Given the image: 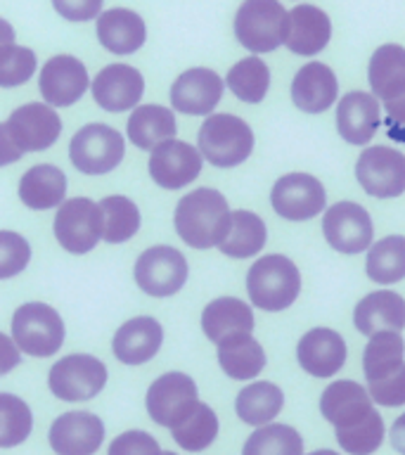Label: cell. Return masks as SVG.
<instances>
[{
	"mask_svg": "<svg viewBox=\"0 0 405 455\" xmlns=\"http://www.w3.org/2000/svg\"><path fill=\"white\" fill-rule=\"evenodd\" d=\"M242 455H304V439L294 427L273 422L244 441Z\"/></svg>",
	"mask_w": 405,
	"mask_h": 455,
	"instance_id": "ab89813d",
	"label": "cell"
},
{
	"mask_svg": "<svg viewBox=\"0 0 405 455\" xmlns=\"http://www.w3.org/2000/svg\"><path fill=\"white\" fill-rule=\"evenodd\" d=\"M287 10L277 0H244L234 14V38L249 52H273L284 45Z\"/></svg>",
	"mask_w": 405,
	"mask_h": 455,
	"instance_id": "5b68a950",
	"label": "cell"
},
{
	"mask_svg": "<svg viewBox=\"0 0 405 455\" xmlns=\"http://www.w3.org/2000/svg\"><path fill=\"white\" fill-rule=\"evenodd\" d=\"M102 209V240L107 244H123L140 230V209L131 197L109 195L98 202Z\"/></svg>",
	"mask_w": 405,
	"mask_h": 455,
	"instance_id": "e575fe53",
	"label": "cell"
},
{
	"mask_svg": "<svg viewBox=\"0 0 405 455\" xmlns=\"http://www.w3.org/2000/svg\"><path fill=\"white\" fill-rule=\"evenodd\" d=\"M187 261L176 247L156 244L145 249L135 261V284L145 294L156 299L173 297L187 283Z\"/></svg>",
	"mask_w": 405,
	"mask_h": 455,
	"instance_id": "30bf717a",
	"label": "cell"
},
{
	"mask_svg": "<svg viewBox=\"0 0 405 455\" xmlns=\"http://www.w3.org/2000/svg\"><path fill=\"white\" fill-rule=\"evenodd\" d=\"M171 436L187 453H202L218 436V418L211 405L199 401L190 418H185L180 425L171 429Z\"/></svg>",
	"mask_w": 405,
	"mask_h": 455,
	"instance_id": "f35d334b",
	"label": "cell"
},
{
	"mask_svg": "<svg viewBox=\"0 0 405 455\" xmlns=\"http://www.w3.org/2000/svg\"><path fill=\"white\" fill-rule=\"evenodd\" d=\"M247 291L256 308L270 313L284 311L297 301L301 291V273L287 256H263L249 268Z\"/></svg>",
	"mask_w": 405,
	"mask_h": 455,
	"instance_id": "7a4b0ae2",
	"label": "cell"
},
{
	"mask_svg": "<svg viewBox=\"0 0 405 455\" xmlns=\"http://www.w3.org/2000/svg\"><path fill=\"white\" fill-rule=\"evenodd\" d=\"M21 363L20 347L14 344L12 337H7L5 332H0V375L12 372Z\"/></svg>",
	"mask_w": 405,
	"mask_h": 455,
	"instance_id": "7dc6e473",
	"label": "cell"
},
{
	"mask_svg": "<svg viewBox=\"0 0 405 455\" xmlns=\"http://www.w3.org/2000/svg\"><path fill=\"white\" fill-rule=\"evenodd\" d=\"M145 92V78L131 64H109L92 78V100L105 112L119 114L133 109Z\"/></svg>",
	"mask_w": 405,
	"mask_h": 455,
	"instance_id": "ffe728a7",
	"label": "cell"
},
{
	"mask_svg": "<svg viewBox=\"0 0 405 455\" xmlns=\"http://www.w3.org/2000/svg\"><path fill=\"white\" fill-rule=\"evenodd\" d=\"M126 140L107 124H88L78 128L69 142V162L85 176H105L123 162Z\"/></svg>",
	"mask_w": 405,
	"mask_h": 455,
	"instance_id": "8992f818",
	"label": "cell"
},
{
	"mask_svg": "<svg viewBox=\"0 0 405 455\" xmlns=\"http://www.w3.org/2000/svg\"><path fill=\"white\" fill-rule=\"evenodd\" d=\"M202 330L213 344H220L234 334H251L254 311L251 306L234 297L213 299L202 311Z\"/></svg>",
	"mask_w": 405,
	"mask_h": 455,
	"instance_id": "83f0119b",
	"label": "cell"
},
{
	"mask_svg": "<svg viewBox=\"0 0 405 455\" xmlns=\"http://www.w3.org/2000/svg\"><path fill=\"white\" fill-rule=\"evenodd\" d=\"M21 156L24 155L14 148V142L10 140V135H7L5 121H3V124H0V166H10V164L20 162Z\"/></svg>",
	"mask_w": 405,
	"mask_h": 455,
	"instance_id": "c3c4849f",
	"label": "cell"
},
{
	"mask_svg": "<svg viewBox=\"0 0 405 455\" xmlns=\"http://www.w3.org/2000/svg\"><path fill=\"white\" fill-rule=\"evenodd\" d=\"M218 365L234 382H247L266 368V351L251 334H234L218 344Z\"/></svg>",
	"mask_w": 405,
	"mask_h": 455,
	"instance_id": "1f68e13d",
	"label": "cell"
},
{
	"mask_svg": "<svg viewBox=\"0 0 405 455\" xmlns=\"http://www.w3.org/2000/svg\"><path fill=\"white\" fill-rule=\"evenodd\" d=\"M199 152L218 169H233L254 152V133L234 114H211L199 128Z\"/></svg>",
	"mask_w": 405,
	"mask_h": 455,
	"instance_id": "3957f363",
	"label": "cell"
},
{
	"mask_svg": "<svg viewBox=\"0 0 405 455\" xmlns=\"http://www.w3.org/2000/svg\"><path fill=\"white\" fill-rule=\"evenodd\" d=\"M391 446L396 448L398 453L405 455V412L401 415V418H396V422H393V427H391Z\"/></svg>",
	"mask_w": 405,
	"mask_h": 455,
	"instance_id": "681fc988",
	"label": "cell"
},
{
	"mask_svg": "<svg viewBox=\"0 0 405 455\" xmlns=\"http://www.w3.org/2000/svg\"><path fill=\"white\" fill-rule=\"evenodd\" d=\"M12 339L24 354L50 358L64 344L62 315L43 301L21 304L12 315Z\"/></svg>",
	"mask_w": 405,
	"mask_h": 455,
	"instance_id": "277c9868",
	"label": "cell"
},
{
	"mask_svg": "<svg viewBox=\"0 0 405 455\" xmlns=\"http://www.w3.org/2000/svg\"><path fill=\"white\" fill-rule=\"evenodd\" d=\"M31 261V244L24 235L0 230V280L20 275Z\"/></svg>",
	"mask_w": 405,
	"mask_h": 455,
	"instance_id": "7bdbcfd3",
	"label": "cell"
},
{
	"mask_svg": "<svg viewBox=\"0 0 405 455\" xmlns=\"http://www.w3.org/2000/svg\"><path fill=\"white\" fill-rule=\"evenodd\" d=\"M107 365L91 354H69L50 368L48 387L55 398L74 403L91 401L105 389Z\"/></svg>",
	"mask_w": 405,
	"mask_h": 455,
	"instance_id": "52a82bcc",
	"label": "cell"
},
{
	"mask_svg": "<svg viewBox=\"0 0 405 455\" xmlns=\"http://www.w3.org/2000/svg\"><path fill=\"white\" fill-rule=\"evenodd\" d=\"M308 455H339V453H334V451H330V448H322V451H313V453Z\"/></svg>",
	"mask_w": 405,
	"mask_h": 455,
	"instance_id": "f5cc1de1",
	"label": "cell"
},
{
	"mask_svg": "<svg viewBox=\"0 0 405 455\" xmlns=\"http://www.w3.org/2000/svg\"><path fill=\"white\" fill-rule=\"evenodd\" d=\"M145 405L156 425L173 429L199 405L197 384L185 372H166L149 384Z\"/></svg>",
	"mask_w": 405,
	"mask_h": 455,
	"instance_id": "9c48e42d",
	"label": "cell"
},
{
	"mask_svg": "<svg viewBox=\"0 0 405 455\" xmlns=\"http://www.w3.org/2000/svg\"><path fill=\"white\" fill-rule=\"evenodd\" d=\"M405 363V341L398 332H379L369 337L362 351V372L368 382L389 375Z\"/></svg>",
	"mask_w": 405,
	"mask_h": 455,
	"instance_id": "8d00e7d4",
	"label": "cell"
},
{
	"mask_svg": "<svg viewBox=\"0 0 405 455\" xmlns=\"http://www.w3.org/2000/svg\"><path fill=\"white\" fill-rule=\"evenodd\" d=\"M48 441L55 455H92L105 441V422L88 411L62 412L50 425Z\"/></svg>",
	"mask_w": 405,
	"mask_h": 455,
	"instance_id": "ac0fdd59",
	"label": "cell"
},
{
	"mask_svg": "<svg viewBox=\"0 0 405 455\" xmlns=\"http://www.w3.org/2000/svg\"><path fill=\"white\" fill-rule=\"evenodd\" d=\"M365 273L372 283L393 284L405 280V237L389 235L368 249Z\"/></svg>",
	"mask_w": 405,
	"mask_h": 455,
	"instance_id": "d590c367",
	"label": "cell"
},
{
	"mask_svg": "<svg viewBox=\"0 0 405 455\" xmlns=\"http://www.w3.org/2000/svg\"><path fill=\"white\" fill-rule=\"evenodd\" d=\"M330 38H332V21L320 7L297 5L291 12H287L284 45L294 55H318L327 48Z\"/></svg>",
	"mask_w": 405,
	"mask_h": 455,
	"instance_id": "603a6c76",
	"label": "cell"
},
{
	"mask_svg": "<svg viewBox=\"0 0 405 455\" xmlns=\"http://www.w3.org/2000/svg\"><path fill=\"white\" fill-rule=\"evenodd\" d=\"M384 107H386V116H389L393 124H401V126H405V92L401 95V98L384 102Z\"/></svg>",
	"mask_w": 405,
	"mask_h": 455,
	"instance_id": "f907efd6",
	"label": "cell"
},
{
	"mask_svg": "<svg viewBox=\"0 0 405 455\" xmlns=\"http://www.w3.org/2000/svg\"><path fill=\"white\" fill-rule=\"evenodd\" d=\"M126 133L135 148L152 152L162 142L173 140V135L178 133L176 114L162 105L135 107L126 124Z\"/></svg>",
	"mask_w": 405,
	"mask_h": 455,
	"instance_id": "f546056e",
	"label": "cell"
},
{
	"mask_svg": "<svg viewBox=\"0 0 405 455\" xmlns=\"http://www.w3.org/2000/svg\"><path fill=\"white\" fill-rule=\"evenodd\" d=\"M7 135L21 155L27 152H45L60 140L62 135V119L55 107L43 102H28L17 107L10 119L5 121Z\"/></svg>",
	"mask_w": 405,
	"mask_h": 455,
	"instance_id": "7c38bea8",
	"label": "cell"
},
{
	"mask_svg": "<svg viewBox=\"0 0 405 455\" xmlns=\"http://www.w3.org/2000/svg\"><path fill=\"white\" fill-rule=\"evenodd\" d=\"M355 178L372 197H401L405 192V155L386 145L368 148L355 162Z\"/></svg>",
	"mask_w": 405,
	"mask_h": 455,
	"instance_id": "4fadbf2b",
	"label": "cell"
},
{
	"mask_svg": "<svg viewBox=\"0 0 405 455\" xmlns=\"http://www.w3.org/2000/svg\"><path fill=\"white\" fill-rule=\"evenodd\" d=\"M64 197H67V176L52 164H36L21 176L20 199L28 209L48 212L62 206Z\"/></svg>",
	"mask_w": 405,
	"mask_h": 455,
	"instance_id": "f1b7e54d",
	"label": "cell"
},
{
	"mask_svg": "<svg viewBox=\"0 0 405 455\" xmlns=\"http://www.w3.org/2000/svg\"><path fill=\"white\" fill-rule=\"evenodd\" d=\"M270 204L282 219L308 220L327 209L325 188L311 173H287L273 185Z\"/></svg>",
	"mask_w": 405,
	"mask_h": 455,
	"instance_id": "9a60e30c",
	"label": "cell"
},
{
	"mask_svg": "<svg viewBox=\"0 0 405 455\" xmlns=\"http://www.w3.org/2000/svg\"><path fill=\"white\" fill-rule=\"evenodd\" d=\"M98 41L112 55H133L147 41V27L140 14L128 7H112L98 17Z\"/></svg>",
	"mask_w": 405,
	"mask_h": 455,
	"instance_id": "d4e9b609",
	"label": "cell"
},
{
	"mask_svg": "<svg viewBox=\"0 0 405 455\" xmlns=\"http://www.w3.org/2000/svg\"><path fill=\"white\" fill-rule=\"evenodd\" d=\"M162 455H178V453H173V451H163Z\"/></svg>",
	"mask_w": 405,
	"mask_h": 455,
	"instance_id": "db71d44e",
	"label": "cell"
},
{
	"mask_svg": "<svg viewBox=\"0 0 405 455\" xmlns=\"http://www.w3.org/2000/svg\"><path fill=\"white\" fill-rule=\"evenodd\" d=\"M320 412L334 427L337 436L351 434L375 419L379 412L372 408L368 389L351 379L332 382L320 396Z\"/></svg>",
	"mask_w": 405,
	"mask_h": 455,
	"instance_id": "8fae6325",
	"label": "cell"
},
{
	"mask_svg": "<svg viewBox=\"0 0 405 455\" xmlns=\"http://www.w3.org/2000/svg\"><path fill=\"white\" fill-rule=\"evenodd\" d=\"M226 84L220 81L216 71L195 67L183 71L171 85V105L173 109L187 116H211L216 105L223 98Z\"/></svg>",
	"mask_w": 405,
	"mask_h": 455,
	"instance_id": "d6986e66",
	"label": "cell"
},
{
	"mask_svg": "<svg viewBox=\"0 0 405 455\" xmlns=\"http://www.w3.org/2000/svg\"><path fill=\"white\" fill-rule=\"evenodd\" d=\"M36 74V52L31 48L10 43L0 48V88H17Z\"/></svg>",
	"mask_w": 405,
	"mask_h": 455,
	"instance_id": "b9f144b4",
	"label": "cell"
},
{
	"mask_svg": "<svg viewBox=\"0 0 405 455\" xmlns=\"http://www.w3.org/2000/svg\"><path fill=\"white\" fill-rule=\"evenodd\" d=\"M204 156L190 142L166 140L149 155V176L163 190H183L202 173Z\"/></svg>",
	"mask_w": 405,
	"mask_h": 455,
	"instance_id": "2e32d148",
	"label": "cell"
},
{
	"mask_svg": "<svg viewBox=\"0 0 405 455\" xmlns=\"http://www.w3.org/2000/svg\"><path fill=\"white\" fill-rule=\"evenodd\" d=\"M91 85L88 69L74 55H55L43 64L38 88L50 107H71L83 98Z\"/></svg>",
	"mask_w": 405,
	"mask_h": 455,
	"instance_id": "e0dca14e",
	"label": "cell"
},
{
	"mask_svg": "<svg viewBox=\"0 0 405 455\" xmlns=\"http://www.w3.org/2000/svg\"><path fill=\"white\" fill-rule=\"evenodd\" d=\"M227 199L213 188L187 192L176 206L173 226L178 237L192 249L218 247L230 226Z\"/></svg>",
	"mask_w": 405,
	"mask_h": 455,
	"instance_id": "6da1fadb",
	"label": "cell"
},
{
	"mask_svg": "<svg viewBox=\"0 0 405 455\" xmlns=\"http://www.w3.org/2000/svg\"><path fill=\"white\" fill-rule=\"evenodd\" d=\"M368 394L372 403L386 405V408L405 405V363L389 375L379 377L375 382H368Z\"/></svg>",
	"mask_w": 405,
	"mask_h": 455,
	"instance_id": "ee69618b",
	"label": "cell"
},
{
	"mask_svg": "<svg viewBox=\"0 0 405 455\" xmlns=\"http://www.w3.org/2000/svg\"><path fill=\"white\" fill-rule=\"evenodd\" d=\"M163 341V327L156 318L149 315H138V318L126 320L123 325L114 332L112 351L116 361L123 365H142L152 361Z\"/></svg>",
	"mask_w": 405,
	"mask_h": 455,
	"instance_id": "7402d4cb",
	"label": "cell"
},
{
	"mask_svg": "<svg viewBox=\"0 0 405 455\" xmlns=\"http://www.w3.org/2000/svg\"><path fill=\"white\" fill-rule=\"evenodd\" d=\"M10 43H14V28L10 21H5L0 17V48H3V45H10Z\"/></svg>",
	"mask_w": 405,
	"mask_h": 455,
	"instance_id": "816d5d0a",
	"label": "cell"
},
{
	"mask_svg": "<svg viewBox=\"0 0 405 455\" xmlns=\"http://www.w3.org/2000/svg\"><path fill=\"white\" fill-rule=\"evenodd\" d=\"M227 88L242 102L258 105L270 88V69L261 57H244L240 62L230 67L226 76Z\"/></svg>",
	"mask_w": 405,
	"mask_h": 455,
	"instance_id": "74e56055",
	"label": "cell"
},
{
	"mask_svg": "<svg viewBox=\"0 0 405 455\" xmlns=\"http://www.w3.org/2000/svg\"><path fill=\"white\" fill-rule=\"evenodd\" d=\"M105 0H52V7L60 17L69 21H91L99 17Z\"/></svg>",
	"mask_w": 405,
	"mask_h": 455,
	"instance_id": "bcb514c9",
	"label": "cell"
},
{
	"mask_svg": "<svg viewBox=\"0 0 405 455\" xmlns=\"http://www.w3.org/2000/svg\"><path fill=\"white\" fill-rule=\"evenodd\" d=\"M298 365L311 377L327 379L337 375L346 363V341L330 327H313L297 347Z\"/></svg>",
	"mask_w": 405,
	"mask_h": 455,
	"instance_id": "44dd1931",
	"label": "cell"
},
{
	"mask_svg": "<svg viewBox=\"0 0 405 455\" xmlns=\"http://www.w3.org/2000/svg\"><path fill=\"white\" fill-rule=\"evenodd\" d=\"M339 84L334 71L322 62H308L291 81V102L306 114H322L334 105Z\"/></svg>",
	"mask_w": 405,
	"mask_h": 455,
	"instance_id": "4316f807",
	"label": "cell"
},
{
	"mask_svg": "<svg viewBox=\"0 0 405 455\" xmlns=\"http://www.w3.org/2000/svg\"><path fill=\"white\" fill-rule=\"evenodd\" d=\"M322 233L330 247L341 254H361L372 247L375 228L365 206L358 202H337L325 209Z\"/></svg>",
	"mask_w": 405,
	"mask_h": 455,
	"instance_id": "5bb4252c",
	"label": "cell"
},
{
	"mask_svg": "<svg viewBox=\"0 0 405 455\" xmlns=\"http://www.w3.org/2000/svg\"><path fill=\"white\" fill-rule=\"evenodd\" d=\"M266 240H268V230L261 216L251 212H233L227 233L218 249L230 259H249L266 247Z\"/></svg>",
	"mask_w": 405,
	"mask_h": 455,
	"instance_id": "836d02e7",
	"label": "cell"
},
{
	"mask_svg": "<svg viewBox=\"0 0 405 455\" xmlns=\"http://www.w3.org/2000/svg\"><path fill=\"white\" fill-rule=\"evenodd\" d=\"M162 446L152 434L142 432V429H131V432L119 434L112 441V446L107 455H162Z\"/></svg>",
	"mask_w": 405,
	"mask_h": 455,
	"instance_id": "f6af8a7d",
	"label": "cell"
},
{
	"mask_svg": "<svg viewBox=\"0 0 405 455\" xmlns=\"http://www.w3.org/2000/svg\"><path fill=\"white\" fill-rule=\"evenodd\" d=\"M34 429V415L27 401L14 394L0 391V448L24 443Z\"/></svg>",
	"mask_w": 405,
	"mask_h": 455,
	"instance_id": "60d3db41",
	"label": "cell"
},
{
	"mask_svg": "<svg viewBox=\"0 0 405 455\" xmlns=\"http://www.w3.org/2000/svg\"><path fill=\"white\" fill-rule=\"evenodd\" d=\"M382 121V109L375 95L353 91L344 95L337 107V131L348 145H368Z\"/></svg>",
	"mask_w": 405,
	"mask_h": 455,
	"instance_id": "cb8c5ba5",
	"label": "cell"
},
{
	"mask_svg": "<svg viewBox=\"0 0 405 455\" xmlns=\"http://www.w3.org/2000/svg\"><path fill=\"white\" fill-rule=\"evenodd\" d=\"M52 233L69 254H88L102 240V209L88 197L67 199L55 213Z\"/></svg>",
	"mask_w": 405,
	"mask_h": 455,
	"instance_id": "ba28073f",
	"label": "cell"
},
{
	"mask_svg": "<svg viewBox=\"0 0 405 455\" xmlns=\"http://www.w3.org/2000/svg\"><path fill=\"white\" fill-rule=\"evenodd\" d=\"M284 405L282 389L273 382H254L234 398V411L244 425L266 427L280 415Z\"/></svg>",
	"mask_w": 405,
	"mask_h": 455,
	"instance_id": "d6a6232c",
	"label": "cell"
},
{
	"mask_svg": "<svg viewBox=\"0 0 405 455\" xmlns=\"http://www.w3.org/2000/svg\"><path fill=\"white\" fill-rule=\"evenodd\" d=\"M355 330L365 337L401 332L405 327V299L398 291L377 290L358 301L353 311Z\"/></svg>",
	"mask_w": 405,
	"mask_h": 455,
	"instance_id": "484cf974",
	"label": "cell"
},
{
	"mask_svg": "<svg viewBox=\"0 0 405 455\" xmlns=\"http://www.w3.org/2000/svg\"><path fill=\"white\" fill-rule=\"evenodd\" d=\"M368 78L372 95L382 102L401 98L405 92V48L396 43H386L369 57Z\"/></svg>",
	"mask_w": 405,
	"mask_h": 455,
	"instance_id": "4dcf8cb0",
	"label": "cell"
}]
</instances>
